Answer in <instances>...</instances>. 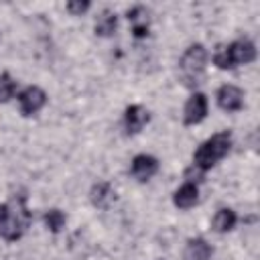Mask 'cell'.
I'll return each instance as SVG.
<instances>
[{"instance_id":"obj_17","label":"cell","mask_w":260,"mask_h":260,"mask_svg":"<svg viewBox=\"0 0 260 260\" xmlns=\"http://www.w3.org/2000/svg\"><path fill=\"white\" fill-rule=\"evenodd\" d=\"M128 20L132 26H148V10L144 6H134L128 10Z\"/></svg>"},{"instance_id":"obj_16","label":"cell","mask_w":260,"mask_h":260,"mask_svg":"<svg viewBox=\"0 0 260 260\" xmlns=\"http://www.w3.org/2000/svg\"><path fill=\"white\" fill-rule=\"evenodd\" d=\"M16 91V81L10 77V73H0V104L8 102Z\"/></svg>"},{"instance_id":"obj_9","label":"cell","mask_w":260,"mask_h":260,"mask_svg":"<svg viewBox=\"0 0 260 260\" xmlns=\"http://www.w3.org/2000/svg\"><path fill=\"white\" fill-rule=\"evenodd\" d=\"M148 120H150V114H148V110L142 108L140 104H132V106H128L126 112H124V126H126V130H128L130 134L140 132V130L148 124Z\"/></svg>"},{"instance_id":"obj_12","label":"cell","mask_w":260,"mask_h":260,"mask_svg":"<svg viewBox=\"0 0 260 260\" xmlns=\"http://www.w3.org/2000/svg\"><path fill=\"white\" fill-rule=\"evenodd\" d=\"M116 28H118V16H116V12L104 10V12L98 16V20H95V35H100V37H110V35L116 32Z\"/></svg>"},{"instance_id":"obj_18","label":"cell","mask_w":260,"mask_h":260,"mask_svg":"<svg viewBox=\"0 0 260 260\" xmlns=\"http://www.w3.org/2000/svg\"><path fill=\"white\" fill-rule=\"evenodd\" d=\"M89 6H91V4H89L87 0H71V2H67V6H65V8H67L73 16H81L83 12H87V10H89Z\"/></svg>"},{"instance_id":"obj_11","label":"cell","mask_w":260,"mask_h":260,"mask_svg":"<svg viewBox=\"0 0 260 260\" xmlns=\"http://www.w3.org/2000/svg\"><path fill=\"white\" fill-rule=\"evenodd\" d=\"M211 254H213V250L203 238H193V240L187 242L183 258L185 260H209Z\"/></svg>"},{"instance_id":"obj_14","label":"cell","mask_w":260,"mask_h":260,"mask_svg":"<svg viewBox=\"0 0 260 260\" xmlns=\"http://www.w3.org/2000/svg\"><path fill=\"white\" fill-rule=\"evenodd\" d=\"M234 225H236V213L232 209L223 207V209H219L215 213V217H213V230L215 232L223 234V232H230Z\"/></svg>"},{"instance_id":"obj_15","label":"cell","mask_w":260,"mask_h":260,"mask_svg":"<svg viewBox=\"0 0 260 260\" xmlns=\"http://www.w3.org/2000/svg\"><path fill=\"white\" fill-rule=\"evenodd\" d=\"M45 225L53 232V234H57V232H61L63 228H65V221H67V217H65V213L61 211V209H49L47 213H45Z\"/></svg>"},{"instance_id":"obj_6","label":"cell","mask_w":260,"mask_h":260,"mask_svg":"<svg viewBox=\"0 0 260 260\" xmlns=\"http://www.w3.org/2000/svg\"><path fill=\"white\" fill-rule=\"evenodd\" d=\"M207 116V98L201 91H195L187 104H185V112H183V122L187 126H195L199 122H203Z\"/></svg>"},{"instance_id":"obj_7","label":"cell","mask_w":260,"mask_h":260,"mask_svg":"<svg viewBox=\"0 0 260 260\" xmlns=\"http://www.w3.org/2000/svg\"><path fill=\"white\" fill-rule=\"evenodd\" d=\"M217 104L225 112H238L244 106V91L236 85H221L217 89Z\"/></svg>"},{"instance_id":"obj_4","label":"cell","mask_w":260,"mask_h":260,"mask_svg":"<svg viewBox=\"0 0 260 260\" xmlns=\"http://www.w3.org/2000/svg\"><path fill=\"white\" fill-rule=\"evenodd\" d=\"M205 63H207V51H205V47L203 45H191L183 53V57H181V71H183L185 79L189 83L195 79V83H197L199 75L205 69Z\"/></svg>"},{"instance_id":"obj_5","label":"cell","mask_w":260,"mask_h":260,"mask_svg":"<svg viewBox=\"0 0 260 260\" xmlns=\"http://www.w3.org/2000/svg\"><path fill=\"white\" fill-rule=\"evenodd\" d=\"M45 104H47V93L37 85H28L18 93V106L24 116L37 114Z\"/></svg>"},{"instance_id":"obj_2","label":"cell","mask_w":260,"mask_h":260,"mask_svg":"<svg viewBox=\"0 0 260 260\" xmlns=\"http://www.w3.org/2000/svg\"><path fill=\"white\" fill-rule=\"evenodd\" d=\"M256 59V47L248 39H240L230 43L228 47H219L213 55V63L219 69H234L236 65H246Z\"/></svg>"},{"instance_id":"obj_8","label":"cell","mask_w":260,"mask_h":260,"mask_svg":"<svg viewBox=\"0 0 260 260\" xmlns=\"http://www.w3.org/2000/svg\"><path fill=\"white\" fill-rule=\"evenodd\" d=\"M158 171V160L150 154H136L132 158V165H130V173L134 179L138 181H148L150 177H154Z\"/></svg>"},{"instance_id":"obj_1","label":"cell","mask_w":260,"mask_h":260,"mask_svg":"<svg viewBox=\"0 0 260 260\" xmlns=\"http://www.w3.org/2000/svg\"><path fill=\"white\" fill-rule=\"evenodd\" d=\"M232 148V134L230 132H217L211 138H207L193 154V167L199 171H209L215 162H219Z\"/></svg>"},{"instance_id":"obj_10","label":"cell","mask_w":260,"mask_h":260,"mask_svg":"<svg viewBox=\"0 0 260 260\" xmlns=\"http://www.w3.org/2000/svg\"><path fill=\"white\" fill-rule=\"evenodd\" d=\"M197 199H199V187H197V183H189V181H185V183L175 191V195H173V203H175L179 209H189V207H193V205L197 203Z\"/></svg>"},{"instance_id":"obj_13","label":"cell","mask_w":260,"mask_h":260,"mask_svg":"<svg viewBox=\"0 0 260 260\" xmlns=\"http://www.w3.org/2000/svg\"><path fill=\"white\" fill-rule=\"evenodd\" d=\"M114 199H116V193L108 183H100V185H95L91 189V201L98 207H108Z\"/></svg>"},{"instance_id":"obj_3","label":"cell","mask_w":260,"mask_h":260,"mask_svg":"<svg viewBox=\"0 0 260 260\" xmlns=\"http://www.w3.org/2000/svg\"><path fill=\"white\" fill-rule=\"evenodd\" d=\"M28 219H30V215H28V211L24 207V199H20L16 203V207L8 205V215L0 223V236L4 240H8V242L18 240L24 234V230L28 225Z\"/></svg>"}]
</instances>
